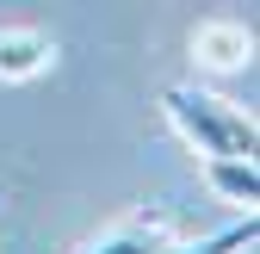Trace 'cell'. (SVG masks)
Wrapping results in <instances>:
<instances>
[{"label":"cell","mask_w":260,"mask_h":254,"mask_svg":"<svg viewBox=\"0 0 260 254\" xmlns=\"http://www.w3.org/2000/svg\"><path fill=\"white\" fill-rule=\"evenodd\" d=\"M161 112H168V124L205 155V162H211V155H248V162H254L260 131H254V118L242 106L217 100V93H205V87H168V93H161Z\"/></svg>","instance_id":"obj_1"},{"label":"cell","mask_w":260,"mask_h":254,"mask_svg":"<svg viewBox=\"0 0 260 254\" xmlns=\"http://www.w3.org/2000/svg\"><path fill=\"white\" fill-rule=\"evenodd\" d=\"M168 242H174V217L161 211V205H149V211H137V217H124L112 236H100L87 254H161Z\"/></svg>","instance_id":"obj_2"},{"label":"cell","mask_w":260,"mask_h":254,"mask_svg":"<svg viewBox=\"0 0 260 254\" xmlns=\"http://www.w3.org/2000/svg\"><path fill=\"white\" fill-rule=\"evenodd\" d=\"M50 56H56V44L44 38V31H0V81L38 75Z\"/></svg>","instance_id":"obj_3"},{"label":"cell","mask_w":260,"mask_h":254,"mask_svg":"<svg viewBox=\"0 0 260 254\" xmlns=\"http://www.w3.org/2000/svg\"><path fill=\"white\" fill-rule=\"evenodd\" d=\"M205 174H211V186H217L230 205H254V199H260V174H254L248 155H211Z\"/></svg>","instance_id":"obj_4"},{"label":"cell","mask_w":260,"mask_h":254,"mask_svg":"<svg viewBox=\"0 0 260 254\" xmlns=\"http://www.w3.org/2000/svg\"><path fill=\"white\" fill-rule=\"evenodd\" d=\"M199 56L205 62H217V69H230V62H242L248 50H254V38H248V25H199Z\"/></svg>","instance_id":"obj_5"},{"label":"cell","mask_w":260,"mask_h":254,"mask_svg":"<svg viewBox=\"0 0 260 254\" xmlns=\"http://www.w3.org/2000/svg\"><path fill=\"white\" fill-rule=\"evenodd\" d=\"M254 236H260V224H254V211H248L242 224H230V230H217L205 242H168L161 254H242V248H254Z\"/></svg>","instance_id":"obj_6"}]
</instances>
